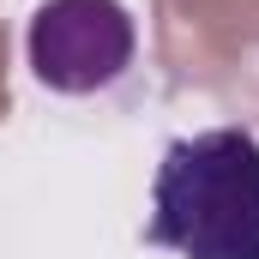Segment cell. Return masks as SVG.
I'll return each instance as SVG.
<instances>
[{"label": "cell", "mask_w": 259, "mask_h": 259, "mask_svg": "<svg viewBox=\"0 0 259 259\" xmlns=\"http://www.w3.org/2000/svg\"><path fill=\"white\" fill-rule=\"evenodd\" d=\"M145 235L181 259H259V139L247 127L175 139L151 181Z\"/></svg>", "instance_id": "1"}, {"label": "cell", "mask_w": 259, "mask_h": 259, "mask_svg": "<svg viewBox=\"0 0 259 259\" xmlns=\"http://www.w3.org/2000/svg\"><path fill=\"white\" fill-rule=\"evenodd\" d=\"M24 49H30V72L55 97H91L133 66L139 30L121 0H42Z\"/></svg>", "instance_id": "2"}]
</instances>
